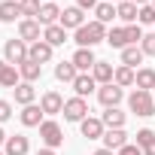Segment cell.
<instances>
[{"instance_id": "6da1fadb", "label": "cell", "mask_w": 155, "mask_h": 155, "mask_svg": "<svg viewBox=\"0 0 155 155\" xmlns=\"http://www.w3.org/2000/svg\"><path fill=\"white\" fill-rule=\"evenodd\" d=\"M76 46L79 49H91V46H97V43H104L107 40V25H101L97 18L94 21H85L79 31H76Z\"/></svg>"}, {"instance_id": "7a4b0ae2", "label": "cell", "mask_w": 155, "mask_h": 155, "mask_svg": "<svg viewBox=\"0 0 155 155\" xmlns=\"http://www.w3.org/2000/svg\"><path fill=\"white\" fill-rule=\"evenodd\" d=\"M128 107H131V113H137V116H143V119L155 116V97H152V91H143V88L131 91Z\"/></svg>"}, {"instance_id": "3957f363", "label": "cell", "mask_w": 155, "mask_h": 155, "mask_svg": "<svg viewBox=\"0 0 155 155\" xmlns=\"http://www.w3.org/2000/svg\"><path fill=\"white\" fill-rule=\"evenodd\" d=\"M28 43L25 40H6V46H3V58H6V64H12V67H21L25 61H28Z\"/></svg>"}, {"instance_id": "277c9868", "label": "cell", "mask_w": 155, "mask_h": 155, "mask_svg": "<svg viewBox=\"0 0 155 155\" xmlns=\"http://www.w3.org/2000/svg\"><path fill=\"white\" fill-rule=\"evenodd\" d=\"M40 140L46 143V149H58L61 143H64V131H61V125L58 122H43L40 125Z\"/></svg>"}, {"instance_id": "5b68a950", "label": "cell", "mask_w": 155, "mask_h": 155, "mask_svg": "<svg viewBox=\"0 0 155 155\" xmlns=\"http://www.w3.org/2000/svg\"><path fill=\"white\" fill-rule=\"evenodd\" d=\"M64 119H67V122H82V119H88V101H85V97H70V101H64Z\"/></svg>"}, {"instance_id": "8992f818", "label": "cell", "mask_w": 155, "mask_h": 155, "mask_svg": "<svg viewBox=\"0 0 155 155\" xmlns=\"http://www.w3.org/2000/svg\"><path fill=\"white\" fill-rule=\"evenodd\" d=\"M97 101L110 110V107H119L122 101H125V88H119L116 82H110V85H101L97 88Z\"/></svg>"}, {"instance_id": "52a82bcc", "label": "cell", "mask_w": 155, "mask_h": 155, "mask_svg": "<svg viewBox=\"0 0 155 155\" xmlns=\"http://www.w3.org/2000/svg\"><path fill=\"white\" fill-rule=\"evenodd\" d=\"M18 40H25V43H40V40H43L40 21H37V18H21V21H18Z\"/></svg>"}, {"instance_id": "ba28073f", "label": "cell", "mask_w": 155, "mask_h": 155, "mask_svg": "<svg viewBox=\"0 0 155 155\" xmlns=\"http://www.w3.org/2000/svg\"><path fill=\"white\" fill-rule=\"evenodd\" d=\"M79 131H82V137L85 140H104V134H107V125L101 122V119H82L79 122Z\"/></svg>"}, {"instance_id": "9c48e42d", "label": "cell", "mask_w": 155, "mask_h": 155, "mask_svg": "<svg viewBox=\"0 0 155 155\" xmlns=\"http://www.w3.org/2000/svg\"><path fill=\"white\" fill-rule=\"evenodd\" d=\"M125 146H128V134H125V128H107V134H104V149L119 152V149H125Z\"/></svg>"}, {"instance_id": "30bf717a", "label": "cell", "mask_w": 155, "mask_h": 155, "mask_svg": "<svg viewBox=\"0 0 155 155\" xmlns=\"http://www.w3.org/2000/svg\"><path fill=\"white\" fill-rule=\"evenodd\" d=\"M85 9H79V6H67L64 12H61V28L67 31V28H73V31H79L82 25H85V15H82Z\"/></svg>"}, {"instance_id": "8fae6325", "label": "cell", "mask_w": 155, "mask_h": 155, "mask_svg": "<svg viewBox=\"0 0 155 155\" xmlns=\"http://www.w3.org/2000/svg\"><path fill=\"white\" fill-rule=\"evenodd\" d=\"M40 107H43L46 116H58V113H64V97H61L58 91H46V94L40 97Z\"/></svg>"}, {"instance_id": "7c38bea8", "label": "cell", "mask_w": 155, "mask_h": 155, "mask_svg": "<svg viewBox=\"0 0 155 155\" xmlns=\"http://www.w3.org/2000/svg\"><path fill=\"white\" fill-rule=\"evenodd\" d=\"M52 46L46 43V40H40V43H31V49H28V58L31 61H37V64H46V61H52Z\"/></svg>"}, {"instance_id": "4fadbf2b", "label": "cell", "mask_w": 155, "mask_h": 155, "mask_svg": "<svg viewBox=\"0 0 155 155\" xmlns=\"http://www.w3.org/2000/svg\"><path fill=\"white\" fill-rule=\"evenodd\" d=\"M43 116H46V113H43V107L31 104V107H25V110H21V116H18V119H21V125H25V128H40V125H43Z\"/></svg>"}, {"instance_id": "5bb4252c", "label": "cell", "mask_w": 155, "mask_h": 155, "mask_svg": "<svg viewBox=\"0 0 155 155\" xmlns=\"http://www.w3.org/2000/svg\"><path fill=\"white\" fill-rule=\"evenodd\" d=\"M70 61L76 64V70H79V73H88V70L97 64V58H94V52H91V49H76V55H73Z\"/></svg>"}, {"instance_id": "9a60e30c", "label": "cell", "mask_w": 155, "mask_h": 155, "mask_svg": "<svg viewBox=\"0 0 155 155\" xmlns=\"http://www.w3.org/2000/svg\"><path fill=\"white\" fill-rule=\"evenodd\" d=\"M94 88H97V82H94V76H91V73H79V76H76V82H73L76 97H88Z\"/></svg>"}, {"instance_id": "2e32d148", "label": "cell", "mask_w": 155, "mask_h": 155, "mask_svg": "<svg viewBox=\"0 0 155 155\" xmlns=\"http://www.w3.org/2000/svg\"><path fill=\"white\" fill-rule=\"evenodd\" d=\"M137 15H140V6H137V3H131V0H125V3H116V18H122L125 25H134Z\"/></svg>"}, {"instance_id": "e0dca14e", "label": "cell", "mask_w": 155, "mask_h": 155, "mask_svg": "<svg viewBox=\"0 0 155 155\" xmlns=\"http://www.w3.org/2000/svg\"><path fill=\"white\" fill-rule=\"evenodd\" d=\"M37 21H40L43 28H49V25H58V21H61V9H58V6L52 3V0H49V3H43V9H40Z\"/></svg>"}, {"instance_id": "ac0fdd59", "label": "cell", "mask_w": 155, "mask_h": 155, "mask_svg": "<svg viewBox=\"0 0 155 155\" xmlns=\"http://www.w3.org/2000/svg\"><path fill=\"white\" fill-rule=\"evenodd\" d=\"M43 40L55 49V46H64L67 43V31L61 28V25H49V28H43Z\"/></svg>"}, {"instance_id": "d6986e66", "label": "cell", "mask_w": 155, "mask_h": 155, "mask_svg": "<svg viewBox=\"0 0 155 155\" xmlns=\"http://www.w3.org/2000/svg\"><path fill=\"white\" fill-rule=\"evenodd\" d=\"M12 94H15V104H21V107H31V104H34V97H37L34 82H18V85L12 88Z\"/></svg>"}, {"instance_id": "ffe728a7", "label": "cell", "mask_w": 155, "mask_h": 155, "mask_svg": "<svg viewBox=\"0 0 155 155\" xmlns=\"http://www.w3.org/2000/svg\"><path fill=\"white\" fill-rule=\"evenodd\" d=\"M31 152V143L25 134H15V137H6V155H28Z\"/></svg>"}, {"instance_id": "44dd1931", "label": "cell", "mask_w": 155, "mask_h": 155, "mask_svg": "<svg viewBox=\"0 0 155 155\" xmlns=\"http://www.w3.org/2000/svg\"><path fill=\"white\" fill-rule=\"evenodd\" d=\"M76 76H79V70H76L73 61H61V64L55 67V79H58V82H70V85H73Z\"/></svg>"}, {"instance_id": "7402d4cb", "label": "cell", "mask_w": 155, "mask_h": 155, "mask_svg": "<svg viewBox=\"0 0 155 155\" xmlns=\"http://www.w3.org/2000/svg\"><path fill=\"white\" fill-rule=\"evenodd\" d=\"M91 76H94V82H101V85H110V82H113V76H116V70H113V64H107V61H97V64L91 67Z\"/></svg>"}, {"instance_id": "603a6c76", "label": "cell", "mask_w": 155, "mask_h": 155, "mask_svg": "<svg viewBox=\"0 0 155 155\" xmlns=\"http://www.w3.org/2000/svg\"><path fill=\"white\" fill-rule=\"evenodd\" d=\"M18 73H21V82H37L40 76H43V64H37V61H25L21 67H18Z\"/></svg>"}, {"instance_id": "cb8c5ba5", "label": "cell", "mask_w": 155, "mask_h": 155, "mask_svg": "<svg viewBox=\"0 0 155 155\" xmlns=\"http://www.w3.org/2000/svg\"><path fill=\"white\" fill-rule=\"evenodd\" d=\"M134 85L143 88V91H152V88H155V70H152V67H140V70H137Z\"/></svg>"}, {"instance_id": "d4e9b609", "label": "cell", "mask_w": 155, "mask_h": 155, "mask_svg": "<svg viewBox=\"0 0 155 155\" xmlns=\"http://www.w3.org/2000/svg\"><path fill=\"white\" fill-rule=\"evenodd\" d=\"M18 15H21V9H18V0H3V3H0V21L12 25Z\"/></svg>"}, {"instance_id": "484cf974", "label": "cell", "mask_w": 155, "mask_h": 155, "mask_svg": "<svg viewBox=\"0 0 155 155\" xmlns=\"http://www.w3.org/2000/svg\"><path fill=\"white\" fill-rule=\"evenodd\" d=\"M143 58H146V55H143L140 46H128V49H122V64L131 67V70H134L137 64H143Z\"/></svg>"}, {"instance_id": "4316f807", "label": "cell", "mask_w": 155, "mask_h": 155, "mask_svg": "<svg viewBox=\"0 0 155 155\" xmlns=\"http://www.w3.org/2000/svg\"><path fill=\"white\" fill-rule=\"evenodd\" d=\"M101 122H104L107 128H125V113H122L119 107H110V110L101 116Z\"/></svg>"}, {"instance_id": "83f0119b", "label": "cell", "mask_w": 155, "mask_h": 155, "mask_svg": "<svg viewBox=\"0 0 155 155\" xmlns=\"http://www.w3.org/2000/svg\"><path fill=\"white\" fill-rule=\"evenodd\" d=\"M134 79H137V73L131 70V67H116V76H113V82L119 85V88H128V85H134Z\"/></svg>"}, {"instance_id": "f1b7e54d", "label": "cell", "mask_w": 155, "mask_h": 155, "mask_svg": "<svg viewBox=\"0 0 155 155\" xmlns=\"http://www.w3.org/2000/svg\"><path fill=\"white\" fill-rule=\"evenodd\" d=\"M18 82H21V73H18V67L6 64V67H3V76H0V85H3V88H15Z\"/></svg>"}, {"instance_id": "f546056e", "label": "cell", "mask_w": 155, "mask_h": 155, "mask_svg": "<svg viewBox=\"0 0 155 155\" xmlns=\"http://www.w3.org/2000/svg\"><path fill=\"white\" fill-rule=\"evenodd\" d=\"M94 15H97L101 25H110V21L116 18V3H110V0H107V3H97V6H94Z\"/></svg>"}, {"instance_id": "4dcf8cb0", "label": "cell", "mask_w": 155, "mask_h": 155, "mask_svg": "<svg viewBox=\"0 0 155 155\" xmlns=\"http://www.w3.org/2000/svg\"><path fill=\"white\" fill-rule=\"evenodd\" d=\"M107 43L113 49H128V37H125V28H113L107 31Z\"/></svg>"}, {"instance_id": "1f68e13d", "label": "cell", "mask_w": 155, "mask_h": 155, "mask_svg": "<svg viewBox=\"0 0 155 155\" xmlns=\"http://www.w3.org/2000/svg\"><path fill=\"white\" fill-rule=\"evenodd\" d=\"M18 9H21V15L37 18V15H40V9H43V3H40V0H18Z\"/></svg>"}, {"instance_id": "d6a6232c", "label": "cell", "mask_w": 155, "mask_h": 155, "mask_svg": "<svg viewBox=\"0 0 155 155\" xmlns=\"http://www.w3.org/2000/svg\"><path fill=\"white\" fill-rule=\"evenodd\" d=\"M125 37H128V46H137V43H143V31H140L137 25H125Z\"/></svg>"}, {"instance_id": "836d02e7", "label": "cell", "mask_w": 155, "mask_h": 155, "mask_svg": "<svg viewBox=\"0 0 155 155\" xmlns=\"http://www.w3.org/2000/svg\"><path fill=\"white\" fill-rule=\"evenodd\" d=\"M137 21H140V25H155V6H152V3H149V6H140Z\"/></svg>"}, {"instance_id": "e575fe53", "label": "cell", "mask_w": 155, "mask_h": 155, "mask_svg": "<svg viewBox=\"0 0 155 155\" xmlns=\"http://www.w3.org/2000/svg\"><path fill=\"white\" fill-rule=\"evenodd\" d=\"M152 140H155V131H152V128H143V131H137V146H140V149H146Z\"/></svg>"}, {"instance_id": "d590c367", "label": "cell", "mask_w": 155, "mask_h": 155, "mask_svg": "<svg viewBox=\"0 0 155 155\" xmlns=\"http://www.w3.org/2000/svg\"><path fill=\"white\" fill-rule=\"evenodd\" d=\"M140 49H143V55L155 58V34H143V43H140Z\"/></svg>"}, {"instance_id": "8d00e7d4", "label": "cell", "mask_w": 155, "mask_h": 155, "mask_svg": "<svg viewBox=\"0 0 155 155\" xmlns=\"http://www.w3.org/2000/svg\"><path fill=\"white\" fill-rule=\"evenodd\" d=\"M9 116H12V104L9 101H0V122H6Z\"/></svg>"}, {"instance_id": "74e56055", "label": "cell", "mask_w": 155, "mask_h": 155, "mask_svg": "<svg viewBox=\"0 0 155 155\" xmlns=\"http://www.w3.org/2000/svg\"><path fill=\"white\" fill-rule=\"evenodd\" d=\"M116 155H143V149H140V146H134V143H128V146H125V149H119Z\"/></svg>"}, {"instance_id": "f35d334b", "label": "cell", "mask_w": 155, "mask_h": 155, "mask_svg": "<svg viewBox=\"0 0 155 155\" xmlns=\"http://www.w3.org/2000/svg\"><path fill=\"white\" fill-rule=\"evenodd\" d=\"M76 6H79V9H94L97 0H76Z\"/></svg>"}, {"instance_id": "ab89813d", "label": "cell", "mask_w": 155, "mask_h": 155, "mask_svg": "<svg viewBox=\"0 0 155 155\" xmlns=\"http://www.w3.org/2000/svg\"><path fill=\"white\" fill-rule=\"evenodd\" d=\"M143 155H155V140H152V143H149V146L143 149Z\"/></svg>"}, {"instance_id": "60d3db41", "label": "cell", "mask_w": 155, "mask_h": 155, "mask_svg": "<svg viewBox=\"0 0 155 155\" xmlns=\"http://www.w3.org/2000/svg\"><path fill=\"white\" fill-rule=\"evenodd\" d=\"M131 3H137V6H149L152 0H131Z\"/></svg>"}, {"instance_id": "b9f144b4", "label": "cell", "mask_w": 155, "mask_h": 155, "mask_svg": "<svg viewBox=\"0 0 155 155\" xmlns=\"http://www.w3.org/2000/svg\"><path fill=\"white\" fill-rule=\"evenodd\" d=\"M37 155H55V149H40Z\"/></svg>"}, {"instance_id": "7bdbcfd3", "label": "cell", "mask_w": 155, "mask_h": 155, "mask_svg": "<svg viewBox=\"0 0 155 155\" xmlns=\"http://www.w3.org/2000/svg\"><path fill=\"white\" fill-rule=\"evenodd\" d=\"M0 146H6V134H3V128H0Z\"/></svg>"}, {"instance_id": "ee69618b", "label": "cell", "mask_w": 155, "mask_h": 155, "mask_svg": "<svg viewBox=\"0 0 155 155\" xmlns=\"http://www.w3.org/2000/svg\"><path fill=\"white\" fill-rule=\"evenodd\" d=\"M94 155H113V152H110V149H97Z\"/></svg>"}, {"instance_id": "f6af8a7d", "label": "cell", "mask_w": 155, "mask_h": 155, "mask_svg": "<svg viewBox=\"0 0 155 155\" xmlns=\"http://www.w3.org/2000/svg\"><path fill=\"white\" fill-rule=\"evenodd\" d=\"M3 67H6V61H0V76H3Z\"/></svg>"}, {"instance_id": "bcb514c9", "label": "cell", "mask_w": 155, "mask_h": 155, "mask_svg": "<svg viewBox=\"0 0 155 155\" xmlns=\"http://www.w3.org/2000/svg\"><path fill=\"white\" fill-rule=\"evenodd\" d=\"M110 3H125V0H110Z\"/></svg>"}, {"instance_id": "7dc6e473", "label": "cell", "mask_w": 155, "mask_h": 155, "mask_svg": "<svg viewBox=\"0 0 155 155\" xmlns=\"http://www.w3.org/2000/svg\"><path fill=\"white\" fill-rule=\"evenodd\" d=\"M152 6H155V0H152Z\"/></svg>"}, {"instance_id": "c3c4849f", "label": "cell", "mask_w": 155, "mask_h": 155, "mask_svg": "<svg viewBox=\"0 0 155 155\" xmlns=\"http://www.w3.org/2000/svg\"><path fill=\"white\" fill-rule=\"evenodd\" d=\"M0 155H3V152H0Z\"/></svg>"}]
</instances>
